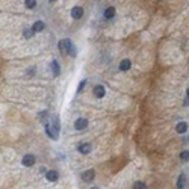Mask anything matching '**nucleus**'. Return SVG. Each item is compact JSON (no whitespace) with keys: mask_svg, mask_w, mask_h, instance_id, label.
Returning a JSON list of instances; mask_svg holds the SVG:
<instances>
[{"mask_svg":"<svg viewBox=\"0 0 189 189\" xmlns=\"http://www.w3.org/2000/svg\"><path fill=\"white\" fill-rule=\"evenodd\" d=\"M44 127H46V133L51 139H58V136H59V118L58 116H53L51 123L44 121Z\"/></svg>","mask_w":189,"mask_h":189,"instance_id":"f257e3e1","label":"nucleus"},{"mask_svg":"<svg viewBox=\"0 0 189 189\" xmlns=\"http://www.w3.org/2000/svg\"><path fill=\"white\" fill-rule=\"evenodd\" d=\"M59 50H61V53L62 55H70L71 56H76V49L73 47V44H71V41L70 39H61L59 41Z\"/></svg>","mask_w":189,"mask_h":189,"instance_id":"f03ea898","label":"nucleus"},{"mask_svg":"<svg viewBox=\"0 0 189 189\" xmlns=\"http://www.w3.org/2000/svg\"><path fill=\"white\" fill-rule=\"evenodd\" d=\"M94 177H95L94 169H88V171H85V173L82 174V180H83L85 183H91L92 180H94Z\"/></svg>","mask_w":189,"mask_h":189,"instance_id":"7ed1b4c3","label":"nucleus"},{"mask_svg":"<svg viewBox=\"0 0 189 189\" xmlns=\"http://www.w3.org/2000/svg\"><path fill=\"white\" fill-rule=\"evenodd\" d=\"M23 165L24 166H33L35 165V162H37V157H35L33 154H26L24 157H23Z\"/></svg>","mask_w":189,"mask_h":189,"instance_id":"20e7f679","label":"nucleus"},{"mask_svg":"<svg viewBox=\"0 0 189 189\" xmlns=\"http://www.w3.org/2000/svg\"><path fill=\"white\" fill-rule=\"evenodd\" d=\"M86 127H88V120H85V118L76 120V123H74V129L76 130H85Z\"/></svg>","mask_w":189,"mask_h":189,"instance_id":"39448f33","label":"nucleus"},{"mask_svg":"<svg viewBox=\"0 0 189 189\" xmlns=\"http://www.w3.org/2000/svg\"><path fill=\"white\" fill-rule=\"evenodd\" d=\"M94 95L97 97V98H103L104 97V94H106V89H104V86H102V85H97V86H94Z\"/></svg>","mask_w":189,"mask_h":189,"instance_id":"423d86ee","label":"nucleus"},{"mask_svg":"<svg viewBox=\"0 0 189 189\" xmlns=\"http://www.w3.org/2000/svg\"><path fill=\"white\" fill-rule=\"evenodd\" d=\"M82 15H83V9L80 6H74L73 9H71V17H73L74 20H79Z\"/></svg>","mask_w":189,"mask_h":189,"instance_id":"0eeeda50","label":"nucleus"},{"mask_svg":"<svg viewBox=\"0 0 189 189\" xmlns=\"http://www.w3.org/2000/svg\"><path fill=\"white\" fill-rule=\"evenodd\" d=\"M103 15H104V18H106V20H111V18H114V17H115V8H114V6L106 8L104 12H103Z\"/></svg>","mask_w":189,"mask_h":189,"instance_id":"6e6552de","label":"nucleus"},{"mask_svg":"<svg viewBox=\"0 0 189 189\" xmlns=\"http://www.w3.org/2000/svg\"><path fill=\"white\" fill-rule=\"evenodd\" d=\"M91 144H80V145H79V153H82V154H88V153L89 151H91Z\"/></svg>","mask_w":189,"mask_h":189,"instance_id":"1a4fd4ad","label":"nucleus"},{"mask_svg":"<svg viewBox=\"0 0 189 189\" xmlns=\"http://www.w3.org/2000/svg\"><path fill=\"white\" fill-rule=\"evenodd\" d=\"M130 67H132V62L129 59H123L120 62V70L121 71H127V70H130Z\"/></svg>","mask_w":189,"mask_h":189,"instance_id":"9d476101","label":"nucleus"},{"mask_svg":"<svg viewBox=\"0 0 189 189\" xmlns=\"http://www.w3.org/2000/svg\"><path fill=\"white\" fill-rule=\"evenodd\" d=\"M176 130H177V133H186V130H188V124H186L185 121H180V123H177V126H176Z\"/></svg>","mask_w":189,"mask_h":189,"instance_id":"9b49d317","label":"nucleus"},{"mask_svg":"<svg viewBox=\"0 0 189 189\" xmlns=\"http://www.w3.org/2000/svg\"><path fill=\"white\" fill-rule=\"evenodd\" d=\"M51 71H53V76H59L61 74V67L58 64V61H53L51 62Z\"/></svg>","mask_w":189,"mask_h":189,"instance_id":"f8f14e48","label":"nucleus"},{"mask_svg":"<svg viewBox=\"0 0 189 189\" xmlns=\"http://www.w3.org/2000/svg\"><path fill=\"white\" fill-rule=\"evenodd\" d=\"M46 177H47V180H49V182H56L59 176H58V173H56V171H47Z\"/></svg>","mask_w":189,"mask_h":189,"instance_id":"ddd939ff","label":"nucleus"},{"mask_svg":"<svg viewBox=\"0 0 189 189\" xmlns=\"http://www.w3.org/2000/svg\"><path fill=\"white\" fill-rule=\"evenodd\" d=\"M185 183H186V176L182 174L178 177V180H177V188H185Z\"/></svg>","mask_w":189,"mask_h":189,"instance_id":"4468645a","label":"nucleus"},{"mask_svg":"<svg viewBox=\"0 0 189 189\" xmlns=\"http://www.w3.org/2000/svg\"><path fill=\"white\" fill-rule=\"evenodd\" d=\"M24 5L28 9H33L35 6H37V0H24Z\"/></svg>","mask_w":189,"mask_h":189,"instance_id":"2eb2a0df","label":"nucleus"},{"mask_svg":"<svg viewBox=\"0 0 189 189\" xmlns=\"http://www.w3.org/2000/svg\"><path fill=\"white\" fill-rule=\"evenodd\" d=\"M32 28H33L35 32H41V30L44 29V23H42V21H37V23L32 26Z\"/></svg>","mask_w":189,"mask_h":189,"instance_id":"dca6fc26","label":"nucleus"},{"mask_svg":"<svg viewBox=\"0 0 189 189\" xmlns=\"http://www.w3.org/2000/svg\"><path fill=\"white\" fill-rule=\"evenodd\" d=\"M180 159H182L183 162L189 160V150H185V151H182V154H180Z\"/></svg>","mask_w":189,"mask_h":189,"instance_id":"f3484780","label":"nucleus"},{"mask_svg":"<svg viewBox=\"0 0 189 189\" xmlns=\"http://www.w3.org/2000/svg\"><path fill=\"white\" fill-rule=\"evenodd\" d=\"M33 35H35L33 28H32V29H26V30H24V37H26V38H32Z\"/></svg>","mask_w":189,"mask_h":189,"instance_id":"a211bd4d","label":"nucleus"},{"mask_svg":"<svg viewBox=\"0 0 189 189\" xmlns=\"http://www.w3.org/2000/svg\"><path fill=\"white\" fill-rule=\"evenodd\" d=\"M133 188H135V189H144V188H145V183H142V182H136V183L133 185Z\"/></svg>","mask_w":189,"mask_h":189,"instance_id":"6ab92c4d","label":"nucleus"},{"mask_svg":"<svg viewBox=\"0 0 189 189\" xmlns=\"http://www.w3.org/2000/svg\"><path fill=\"white\" fill-rule=\"evenodd\" d=\"M86 85V80H82V82H80L79 83V91H82V89H83V86Z\"/></svg>","mask_w":189,"mask_h":189,"instance_id":"aec40b11","label":"nucleus"},{"mask_svg":"<svg viewBox=\"0 0 189 189\" xmlns=\"http://www.w3.org/2000/svg\"><path fill=\"white\" fill-rule=\"evenodd\" d=\"M186 95H188V98H189V88L186 89Z\"/></svg>","mask_w":189,"mask_h":189,"instance_id":"412c9836","label":"nucleus"},{"mask_svg":"<svg viewBox=\"0 0 189 189\" xmlns=\"http://www.w3.org/2000/svg\"><path fill=\"white\" fill-rule=\"evenodd\" d=\"M49 2H56V0H49Z\"/></svg>","mask_w":189,"mask_h":189,"instance_id":"4be33fe9","label":"nucleus"}]
</instances>
